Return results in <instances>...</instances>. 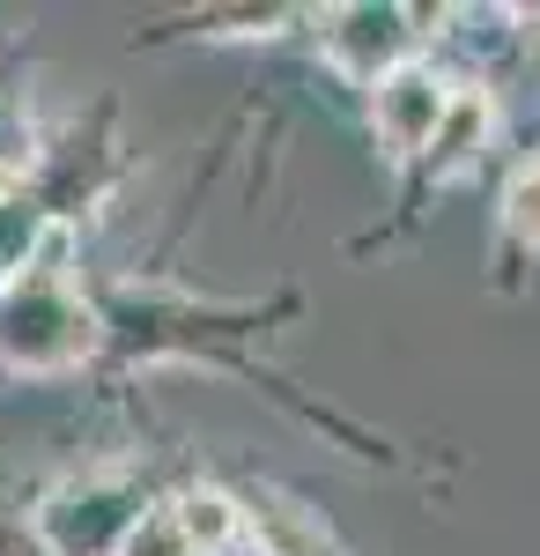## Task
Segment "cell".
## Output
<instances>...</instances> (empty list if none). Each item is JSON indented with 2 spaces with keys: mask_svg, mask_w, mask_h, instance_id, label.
<instances>
[{
  "mask_svg": "<svg viewBox=\"0 0 540 556\" xmlns=\"http://www.w3.org/2000/svg\"><path fill=\"white\" fill-rule=\"evenodd\" d=\"M97 349V312L52 275H23L0 298V356L15 371H67Z\"/></svg>",
  "mask_w": 540,
  "mask_h": 556,
  "instance_id": "6da1fadb",
  "label": "cell"
},
{
  "mask_svg": "<svg viewBox=\"0 0 540 556\" xmlns=\"http://www.w3.org/2000/svg\"><path fill=\"white\" fill-rule=\"evenodd\" d=\"M445 104H452V89L437 83L422 60H400L393 75H377L371 83V119L377 134L393 141V149H429V134L445 119Z\"/></svg>",
  "mask_w": 540,
  "mask_h": 556,
  "instance_id": "7a4b0ae2",
  "label": "cell"
},
{
  "mask_svg": "<svg viewBox=\"0 0 540 556\" xmlns=\"http://www.w3.org/2000/svg\"><path fill=\"white\" fill-rule=\"evenodd\" d=\"M400 23H408L400 8H340V15H333V30H326V52L348 67V75L377 83V75H393V67H400V60H393L400 38H408Z\"/></svg>",
  "mask_w": 540,
  "mask_h": 556,
  "instance_id": "3957f363",
  "label": "cell"
},
{
  "mask_svg": "<svg viewBox=\"0 0 540 556\" xmlns=\"http://www.w3.org/2000/svg\"><path fill=\"white\" fill-rule=\"evenodd\" d=\"M481 141H489V97H481V89H452V104H445V119H437V134H429L422 156L452 178L481 156Z\"/></svg>",
  "mask_w": 540,
  "mask_h": 556,
  "instance_id": "277c9868",
  "label": "cell"
},
{
  "mask_svg": "<svg viewBox=\"0 0 540 556\" xmlns=\"http://www.w3.org/2000/svg\"><path fill=\"white\" fill-rule=\"evenodd\" d=\"M170 519H178L185 549H230V542H237V527H245V513H237V497H230V490H185V497L170 505Z\"/></svg>",
  "mask_w": 540,
  "mask_h": 556,
  "instance_id": "5b68a950",
  "label": "cell"
},
{
  "mask_svg": "<svg viewBox=\"0 0 540 556\" xmlns=\"http://www.w3.org/2000/svg\"><path fill=\"white\" fill-rule=\"evenodd\" d=\"M252 534H259L267 556H326V534L296 513V505H282V497H259L252 505Z\"/></svg>",
  "mask_w": 540,
  "mask_h": 556,
  "instance_id": "8992f818",
  "label": "cell"
},
{
  "mask_svg": "<svg viewBox=\"0 0 540 556\" xmlns=\"http://www.w3.org/2000/svg\"><path fill=\"white\" fill-rule=\"evenodd\" d=\"M503 230H511L518 245H540V156L518 164L511 186H503Z\"/></svg>",
  "mask_w": 540,
  "mask_h": 556,
  "instance_id": "52a82bcc",
  "label": "cell"
},
{
  "mask_svg": "<svg viewBox=\"0 0 540 556\" xmlns=\"http://www.w3.org/2000/svg\"><path fill=\"white\" fill-rule=\"evenodd\" d=\"M119 556H193V549H185V534H178V519H170V513H141V519H133V534L119 542Z\"/></svg>",
  "mask_w": 540,
  "mask_h": 556,
  "instance_id": "ba28073f",
  "label": "cell"
},
{
  "mask_svg": "<svg viewBox=\"0 0 540 556\" xmlns=\"http://www.w3.org/2000/svg\"><path fill=\"white\" fill-rule=\"evenodd\" d=\"M0 193H8V164H0Z\"/></svg>",
  "mask_w": 540,
  "mask_h": 556,
  "instance_id": "9c48e42d",
  "label": "cell"
}]
</instances>
